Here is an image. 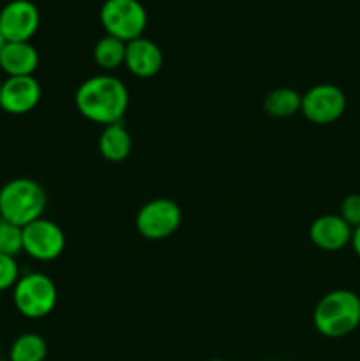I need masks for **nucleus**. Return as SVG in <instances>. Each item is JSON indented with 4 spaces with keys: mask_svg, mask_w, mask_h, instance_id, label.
I'll return each instance as SVG.
<instances>
[{
    "mask_svg": "<svg viewBox=\"0 0 360 361\" xmlns=\"http://www.w3.org/2000/svg\"><path fill=\"white\" fill-rule=\"evenodd\" d=\"M74 102L85 118L106 127L122 122L129 106V92L119 78L97 74L78 87Z\"/></svg>",
    "mask_w": 360,
    "mask_h": 361,
    "instance_id": "obj_1",
    "label": "nucleus"
},
{
    "mask_svg": "<svg viewBox=\"0 0 360 361\" xmlns=\"http://www.w3.org/2000/svg\"><path fill=\"white\" fill-rule=\"evenodd\" d=\"M313 323L318 334L328 338H341L360 326V298L349 289L327 293L316 303Z\"/></svg>",
    "mask_w": 360,
    "mask_h": 361,
    "instance_id": "obj_2",
    "label": "nucleus"
},
{
    "mask_svg": "<svg viewBox=\"0 0 360 361\" xmlns=\"http://www.w3.org/2000/svg\"><path fill=\"white\" fill-rule=\"evenodd\" d=\"M46 192L32 178L9 180L0 189V217L25 228L42 217L46 208Z\"/></svg>",
    "mask_w": 360,
    "mask_h": 361,
    "instance_id": "obj_3",
    "label": "nucleus"
},
{
    "mask_svg": "<svg viewBox=\"0 0 360 361\" xmlns=\"http://www.w3.org/2000/svg\"><path fill=\"white\" fill-rule=\"evenodd\" d=\"M14 307L18 312L30 319H41L53 312L59 300L56 286L48 275L27 274L18 279L13 288Z\"/></svg>",
    "mask_w": 360,
    "mask_h": 361,
    "instance_id": "obj_4",
    "label": "nucleus"
},
{
    "mask_svg": "<svg viewBox=\"0 0 360 361\" xmlns=\"http://www.w3.org/2000/svg\"><path fill=\"white\" fill-rule=\"evenodd\" d=\"M101 21L106 34L129 42L143 34L147 27V11L140 0H104Z\"/></svg>",
    "mask_w": 360,
    "mask_h": 361,
    "instance_id": "obj_5",
    "label": "nucleus"
},
{
    "mask_svg": "<svg viewBox=\"0 0 360 361\" xmlns=\"http://www.w3.org/2000/svg\"><path fill=\"white\" fill-rule=\"evenodd\" d=\"M182 224V210L168 197H157L140 208L136 215V229L143 238L159 242L172 236Z\"/></svg>",
    "mask_w": 360,
    "mask_h": 361,
    "instance_id": "obj_6",
    "label": "nucleus"
},
{
    "mask_svg": "<svg viewBox=\"0 0 360 361\" xmlns=\"http://www.w3.org/2000/svg\"><path fill=\"white\" fill-rule=\"evenodd\" d=\"M346 95L339 87L332 83L314 85L302 95L300 113L309 122L318 126L334 123L344 115Z\"/></svg>",
    "mask_w": 360,
    "mask_h": 361,
    "instance_id": "obj_7",
    "label": "nucleus"
},
{
    "mask_svg": "<svg viewBox=\"0 0 360 361\" xmlns=\"http://www.w3.org/2000/svg\"><path fill=\"white\" fill-rule=\"evenodd\" d=\"M66 249L62 228L48 219H37L23 228V252L37 261H53Z\"/></svg>",
    "mask_w": 360,
    "mask_h": 361,
    "instance_id": "obj_8",
    "label": "nucleus"
},
{
    "mask_svg": "<svg viewBox=\"0 0 360 361\" xmlns=\"http://www.w3.org/2000/svg\"><path fill=\"white\" fill-rule=\"evenodd\" d=\"M39 9L30 0H11L0 11V30L7 42L30 41L39 28Z\"/></svg>",
    "mask_w": 360,
    "mask_h": 361,
    "instance_id": "obj_9",
    "label": "nucleus"
},
{
    "mask_svg": "<svg viewBox=\"0 0 360 361\" xmlns=\"http://www.w3.org/2000/svg\"><path fill=\"white\" fill-rule=\"evenodd\" d=\"M41 101V85L34 76H11L2 81L0 108L9 115L30 113Z\"/></svg>",
    "mask_w": 360,
    "mask_h": 361,
    "instance_id": "obj_10",
    "label": "nucleus"
},
{
    "mask_svg": "<svg viewBox=\"0 0 360 361\" xmlns=\"http://www.w3.org/2000/svg\"><path fill=\"white\" fill-rule=\"evenodd\" d=\"M353 229L342 221L341 215H321L314 219L309 228V238L318 249L335 252L352 243Z\"/></svg>",
    "mask_w": 360,
    "mask_h": 361,
    "instance_id": "obj_11",
    "label": "nucleus"
},
{
    "mask_svg": "<svg viewBox=\"0 0 360 361\" xmlns=\"http://www.w3.org/2000/svg\"><path fill=\"white\" fill-rule=\"evenodd\" d=\"M126 67L138 78H152L161 71L162 51L147 37L133 39L126 44Z\"/></svg>",
    "mask_w": 360,
    "mask_h": 361,
    "instance_id": "obj_12",
    "label": "nucleus"
},
{
    "mask_svg": "<svg viewBox=\"0 0 360 361\" xmlns=\"http://www.w3.org/2000/svg\"><path fill=\"white\" fill-rule=\"evenodd\" d=\"M39 53L28 41L6 42L0 51V67L7 76H34Z\"/></svg>",
    "mask_w": 360,
    "mask_h": 361,
    "instance_id": "obj_13",
    "label": "nucleus"
},
{
    "mask_svg": "<svg viewBox=\"0 0 360 361\" xmlns=\"http://www.w3.org/2000/svg\"><path fill=\"white\" fill-rule=\"evenodd\" d=\"M133 140L122 122L112 123L102 129L99 136V152L109 162H122L129 157Z\"/></svg>",
    "mask_w": 360,
    "mask_h": 361,
    "instance_id": "obj_14",
    "label": "nucleus"
},
{
    "mask_svg": "<svg viewBox=\"0 0 360 361\" xmlns=\"http://www.w3.org/2000/svg\"><path fill=\"white\" fill-rule=\"evenodd\" d=\"M300 106H302V95L288 87L272 90L263 102L265 111L274 118H289L300 111Z\"/></svg>",
    "mask_w": 360,
    "mask_h": 361,
    "instance_id": "obj_15",
    "label": "nucleus"
},
{
    "mask_svg": "<svg viewBox=\"0 0 360 361\" xmlns=\"http://www.w3.org/2000/svg\"><path fill=\"white\" fill-rule=\"evenodd\" d=\"M127 42L106 34L94 46V60L102 71H113L126 62Z\"/></svg>",
    "mask_w": 360,
    "mask_h": 361,
    "instance_id": "obj_16",
    "label": "nucleus"
},
{
    "mask_svg": "<svg viewBox=\"0 0 360 361\" xmlns=\"http://www.w3.org/2000/svg\"><path fill=\"white\" fill-rule=\"evenodd\" d=\"M48 344L37 334H23L13 342L9 351L11 361H44Z\"/></svg>",
    "mask_w": 360,
    "mask_h": 361,
    "instance_id": "obj_17",
    "label": "nucleus"
},
{
    "mask_svg": "<svg viewBox=\"0 0 360 361\" xmlns=\"http://www.w3.org/2000/svg\"><path fill=\"white\" fill-rule=\"evenodd\" d=\"M23 252V228L0 217V254L16 257Z\"/></svg>",
    "mask_w": 360,
    "mask_h": 361,
    "instance_id": "obj_18",
    "label": "nucleus"
},
{
    "mask_svg": "<svg viewBox=\"0 0 360 361\" xmlns=\"http://www.w3.org/2000/svg\"><path fill=\"white\" fill-rule=\"evenodd\" d=\"M20 279V268L14 257L0 254V291L14 288Z\"/></svg>",
    "mask_w": 360,
    "mask_h": 361,
    "instance_id": "obj_19",
    "label": "nucleus"
},
{
    "mask_svg": "<svg viewBox=\"0 0 360 361\" xmlns=\"http://www.w3.org/2000/svg\"><path fill=\"white\" fill-rule=\"evenodd\" d=\"M339 215H341L342 221H344L352 229L359 228L360 226V194H348V196L342 200Z\"/></svg>",
    "mask_w": 360,
    "mask_h": 361,
    "instance_id": "obj_20",
    "label": "nucleus"
},
{
    "mask_svg": "<svg viewBox=\"0 0 360 361\" xmlns=\"http://www.w3.org/2000/svg\"><path fill=\"white\" fill-rule=\"evenodd\" d=\"M352 247L355 250L356 256L360 257V226L359 228L353 229V235H352Z\"/></svg>",
    "mask_w": 360,
    "mask_h": 361,
    "instance_id": "obj_21",
    "label": "nucleus"
},
{
    "mask_svg": "<svg viewBox=\"0 0 360 361\" xmlns=\"http://www.w3.org/2000/svg\"><path fill=\"white\" fill-rule=\"evenodd\" d=\"M6 39H4V35H2V30H0V51H2V48H4V44H6Z\"/></svg>",
    "mask_w": 360,
    "mask_h": 361,
    "instance_id": "obj_22",
    "label": "nucleus"
},
{
    "mask_svg": "<svg viewBox=\"0 0 360 361\" xmlns=\"http://www.w3.org/2000/svg\"><path fill=\"white\" fill-rule=\"evenodd\" d=\"M210 361H224V360H219V358H217V360H210Z\"/></svg>",
    "mask_w": 360,
    "mask_h": 361,
    "instance_id": "obj_23",
    "label": "nucleus"
},
{
    "mask_svg": "<svg viewBox=\"0 0 360 361\" xmlns=\"http://www.w3.org/2000/svg\"><path fill=\"white\" fill-rule=\"evenodd\" d=\"M0 355H2V348H0Z\"/></svg>",
    "mask_w": 360,
    "mask_h": 361,
    "instance_id": "obj_24",
    "label": "nucleus"
},
{
    "mask_svg": "<svg viewBox=\"0 0 360 361\" xmlns=\"http://www.w3.org/2000/svg\"><path fill=\"white\" fill-rule=\"evenodd\" d=\"M0 88H2V81H0Z\"/></svg>",
    "mask_w": 360,
    "mask_h": 361,
    "instance_id": "obj_25",
    "label": "nucleus"
}]
</instances>
